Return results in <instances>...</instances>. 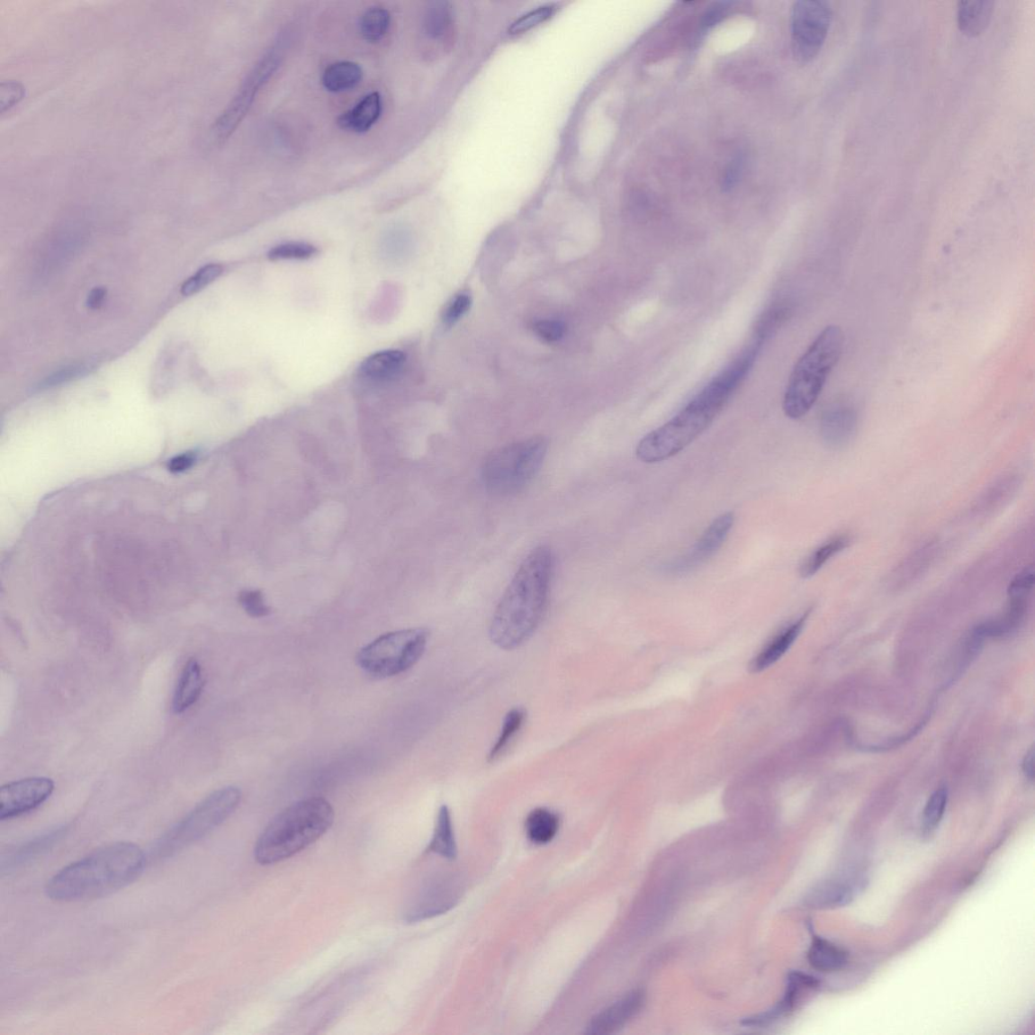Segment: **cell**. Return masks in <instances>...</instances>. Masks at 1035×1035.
<instances>
[{"mask_svg":"<svg viewBox=\"0 0 1035 1035\" xmlns=\"http://www.w3.org/2000/svg\"><path fill=\"white\" fill-rule=\"evenodd\" d=\"M760 344L755 343L745 351L669 422L645 435L636 447L640 462L649 464L662 463L679 454L707 430L751 372Z\"/></svg>","mask_w":1035,"mask_h":1035,"instance_id":"obj_1","label":"cell"},{"mask_svg":"<svg viewBox=\"0 0 1035 1035\" xmlns=\"http://www.w3.org/2000/svg\"><path fill=\"white\" fill-rule=\"evenodd\" d=\"M554 556L547 546L526 556L492 616L491 642L505 651L519 647L544 618L554 577Z\"/></svg>","mask_w":1035,"mask_h":1035,"instance_id":"obj_2","label":"cell"},{"mask_svg":"<svg viewBox=\"0 0 1035 1035\" xmlns=\"http://www.w3.org/2000/svg\"><path fill=\"white\" fill-rule=\"evenodd\" d=\"M145 853L130 842H116L72 862L47 883L54 901L77 902L103 898L124 889L142 875Z\"/></svg>","mask_w":1035,"mask_h":1035,"instance_id":"obj_3","label":"cell"},{"mask_svg":"<svg viewBox=\"0 0 1035 1035\" xmlns=\"http://www.w3.org/2000/svg\"><path fill=\"white\" fill-rule=\"evenodd\" d=\"M335 813L323 798L291 805L270 821L259 836L254 858L262 866L274 865L314 843L331 828Z\"/></svg>","mask_w":1035,"mask_h":1035,"instance_id":"obj_4","label":"cell"},{"mask_svg":"<svg viewBox=\"0 0 1035 1035\" xmlns=\"http://www.w3.org/2000/svg\"><path fill=\"white\" fill-rule=\"evenodd\" d=\"M844 334L836 325L827 326L812 342L788 380L783 400L784 413L792 420L806 416L823 392L828 376L842 357Z\"/></svg>","mask_w":1035,"mask_h":1035,"instance_id":"obj_5","label":"cell"},{"mask_svg":"<svg viewBox=\"0 0 1035 1035\" xmlns=\"http://www.w3.org/2000/svg\"><path fill=\"white\" fill-rule=\"evenodd\" d=\"M542 437L512 443L489 455L482 467L484 487L497 496L518 494L536 478L547 454Z\"/></svg>","mask_w":1035,"mask_h":1035,"instance_id":"obj_6","label":"cell"},{"mask_svg":"<svg viewBox=\"0 0 1035 1035\" xmlns=\"http://www.w3.org/2000/svg\"><path fill=\"white\" fill-rule=\"evenodd\" d=\"M241 798V791L236 787L213 792L161 837L155 846V856L167 859L201 841L233 814Z\"/></svg>","mask_w":1035,"mask_h":1035,"instance_id":"obj_7","label":"cell"},{"mask_svg":"<svg viewBox=\"0 0 1035 1035\" xmlns=\"http://www.w3.org/2000/svg\"><path fill=\"white\" fill-rule=\"evenodd\" d=\"M429 636V631L424 628L390 632L361 648L357 663L367 675L374 678L398 676L421 659Z\"/></svg>","mask_w":1035,"mask_h":1035,"instance_id":"obj_8","label":"cell"},{"mask_svg":"<svg viewBox=\"0 0 1035 1035\" xmlns=\"http://www.w3.org/2000/svg\"><path fill=\"white\" fill-rule=\"evenodd\" d=\"M832 21L831 4L824 0L795 3L791 15L792 48L795 59L811 62L823 49Z\"/></svg>","mask_w":1035,"mask_h":1035,"instance_id":"obj_9","label":"cell"},{"mask_svg":"<svg viewBox=\"0 0 1035 1035\" xmlns=\"http://www.w3.org/2000/svg\"><path fill=\"white\" fill-rule=\"evenodd\" d=\"M281 62L282 53L274 49L273 51H269L263 57L256 68L252 69L232 102L221 112L212 127V135L218 144L225 143L232 136L249 112L259 90L274 76Z\"/></svg>","mask_w":1035,"mask_h":1035,"instance_id":"obj_10","label":"cell"},{"mask_svg":"<svg viewBox=\"0 0 1035 1035\" xmlns=\"http://www.w3.org/2000/svg\"><path fill=\"white\" fill-rule=\"evenodd\" d=\"M735 516L733 512L722 514L715 519L698 539L694 545L681 554L665 563L662 570L665 573L679 576L691 572L707 562L719 552L725 544L729 533L734 528Z\"/></svg>","mask_w":1035,"mask_h":1035,"instance_id":"obj_11","label":"cell"},{"mask_svg":"<svg viewBox=\"0 0 1035 1035\" xmlns=\"http://www.w3.org/2000/svg\"><path fill=\"white\" fill-rule=\"evenodd\" d=\"M463 895L464 886L457 877L435 878L418 892L406 912V922L415 923L445 914L458 904Z\"/></svg>","mask_w":1035,"mask_h":1035,"instance_id":"obj_12","label":"cell"},{"mask_svg":"<svg viewBox=\"0 0 1035 1035\" xmlns=\"http://www.w3.org/2000/svg\"><path fill=\"white\" fill-rule=\"evenodd\" d=\"M55 784L44 777L27 778L0 788V819L26 814L44 804L54 792Z\"/></svg>","mask_w":1035,"mask_h":1035,"instance_id":"obj_13","label":"cell"},{"mask_svg":"<svg viewBox=\"0 0 1035 1035\" xmlns=\"http://www.w3.org/2000/svg\"><path fill=\"white\" fill-rule=\"evenodd\" d=\"M858 427L857 410L849 404H835L828 408L821 418V438L826 446L842 449L856 436Z\"/></svg>","mask_w":1035,"mask_h":1035,"instance_id":"obj_14","label":"cell"},{"mask_svg":"<svg viewBox=\"0 0 1035 1035\" xmlns=\"http://www.w3.org/2000/svg\"><path fill=\"white\" fill-rule=\"evenodd\" d=\"M644 1004V993L632 991L615 1004L602 1010L593 1017L588 1025L587 1034H610L619 1030L631 1018H634Z\"/></svg>","mask_w":1035,"mask_h":1035,"instance_id":"obj_15","label":"cell"},{"mask_svg":"<svg viewBox=\"0 0 1035 1035\" xmlns=\"http://www.w3.org/2000/svg\"><path fill=\"white\" fill-rule=\"evenodd\" d=\"M423 28L431 42L437 43L443 51L451 50L456 32L453 7L446 2L429 4L424 14Z\"/></svg>","mask_w":1035,"mask_h":1035,"instance_id":"obj_16","label":"cell"},{"mask_svg":"<svg viewBox=\"0 0 1035 1035\" xmlns=\"http://www.w3.org/2000/svg\"><path fill=\"white\" fill-rule=\"evenodd\" d=\"M819 982L814 976L800 972L791 973L788 977L787 990L783 999L780 1000L773 1009L769 1010V1012L746 1018V1020L742 1022V1024L746 1026H763L778 1021L779 1017H783L791 1012L802 991L816 988Z\"/></svg>","mask_w":1035,"mask_h":1035,"instance_id":"obj_17","label":"cell"},{"mask_svg":"<svg viewBox=\"0 0 1035 1035\" xmlns=\"http://www.w3.org/2000/svg\"><path fill=\"white\" fill-rule=\"evenodd\" d=\"M204 687L202 669L199 662L188 661L180 673L177 681L172 709L176 714H183L200 699Z\"/></svg>","mask_w":1035,"mask_h":1035,"instance_id":"obj_18","label":"cell"},{"mask_svg":"<svg viewBox=\"0 0 1035 1035\" xmlns=\"http://www.w3.org/2000/svg\"><path fill=\"white\" fill-rule=\"evenodd\" d=\"M382 96L379 93L367 94L355 108L341 114L338 125L341 129L363 134L371 130L382 114Z\"/></svg>","mask_w":1035,"mask_h":1035,"instance_id":"obj_19","label":"cell"},{"mask_svg":"<svg viewBox=\"0 0 1035 1035\" xmlns=\"http://www.w3.org/2000/svg\"><path fill=\"white\" fill-rule=\"evenodd\" d=\"M807 615L793 622L786 627L783 631L773 639L771 642L763 648L760 653L755 657L752 663V670L754 672H759L770 667L771 664L777 662L798 638L806 622Z\"/></svg>","mask_w":1035,"mask_h":1035,"instance_id":"obj_20","label":"cell"},{"mask_svg":"<svg viewBox=\"0 0 1035 1035\" xmlns=\"http://www.w3.org/2000/svg\"><path fill=\"white\" fill-rule=\"evenodd\" d=\"M938 550L935 544H928L915 550L892 573L890 586L907 587L914 583L930 568Z\"/></svg>","mask_w":1035,"mask_h":1035,"instance_id":"obj_21","label":"cell"},{"mask_svg":"<svg viewBox=\"0 0 1035 1035\" xmlns=\"http://www.w3.org/2000/svg\"><path fill=\"white\" fill-rule=\"evenodd\" d=\"M406 356L399 350H385L367 357L359 367L361 375L373 381H388L401 372Z\"/></svg>","mask_w":1035,"mask_h":1035,"instance_id":"obj_22","label":"cell"},{"mask_svg":"<svg viewBox=\"0 0 1035 1035\" xmlns=\"http://www.w3.org/2000/svg\"><path fill=\"white\" fill-rule=\"evenodd\" d=\"M994 3L991 0H962L958 4V23L968 36L980 35L991 21Z\"/></svg>","mask_w":1035,"mask_h":1035,"instance_id":"obj_23","label":"cell"},{"mask_svg":"<svg viewBox=\"0 0 1035 1035\" xmlns=\"http://www.w3.org/2000/svg\"><path fill=\"white\" fill-rule=\"evenodd\" d=\"M852 899L853 890L850 885L831 881L813 889L808 895L806 904L818 909L836 908L848 905Z\"/></svg>","mask_w":1035,"mask_h":1035,"instance_id":"obj_24","label":"cell"},{"mask_svg":"<svg viewBox=\"0 0 1035 1035\" xmlns=\"http://www.w3.org/2000/svg\"><path fill=\"white\" fill-rule=\"evenodd\" d=\"M363 79V69L357 63L342 61L326 68L323 74V86L328 92L339 94L355 88Z\"/></svg>","mask_w":1035,"mask_h":1035,"instance_id":"obj_25","label":"cell"},{"mask_svg":"<svg viewBox=\"0 0 1035 1035\" xmlns=\"http://www.w3.org/2000/svg\"><path fill=\"white\" fill-rule=\"evenodd\" d=\"M560 817L546 808L533 810L526 819L525 829L534 844L544 845L552 842L560 829Z\"/></svg>","mask_w":1035,"mask_h":1035,"instance_id":"obj_26","label":"cell"},{"mask_svg":"<svg viewBox=\"0 0 1035 1035\" xmlns=\"http://www.w3.org/2000/svg\"><path fill=\"white\" fill-rule=\"evenodd\" d=\"M808 960L815 970L831 973L842 970L848 963V957L845 951L835 944L816 938L808 951Z\"/></svg>","mask_w":1035,"mask_h":1035,"instance_id":"obj_27","label":"cell"},{"mask_svg":"<svg viewBox=\"0 0 1035 1035\" xmlns=\"http://www.w3.org/2000/svg\"><path fill=\"white\" fill-rule=\"evenodd\" d=\"M851 537L840 536L824 542L812 552L800 565L799 573L803 579H809L824 568L834 556L843 552L851 544Z\"/></svg>","mask_w":1035,"mask_h":1035,"instance_id":"obj_28","label":"cell"},{"mask_svg":"<svg viewBox=\"0 0 1035 1035\" xmlns=\"http://www.w3.org/2000/svg\"><path fill=\"white\" fill-rule=\"evenodd\" d=\"M428 851L436 853L447 860H454L457 856L454 828L447 806H442L439 810L436 827H435Z\"/></svg>","mask_w":1035,"mask_h":1035,"instance_id":"obj_29","label":"cell"},{"mask_svg":"<svg viewBox=\"0 0 1035 1035\" xmlns=\"http://www.w3.org/2000/svg\"><path fill=\"white\" fill-rule=\"evenodd\" d=\"M64 833L65 827L57 828L53 832L40 835L37 837V839L23 844L22 848L12 854L11 858L8 859L7 864L4 867L7 869H13L28 864V862L37 859L39 856H42L43 853L51 850L53 846L62 839Z\"/></svg>","mask_w":1035,"mask_h":1035,"instance_id":"obj_30","label":"cell"},{"mask_svg":"<svg viewBox=\"0 0 1035 1035\" xmlns=\"http://www.w3.org/2000/svg\"><path fill=\"white\" fill-rule=\"evenodd\" d=\"M391 26V14L382 7L369 8L361 16L359 28L363 37L368 42H380L387 35Z\"/></svg>","mask_w":1035,"mask_h":1035,"instance_id":"obj_31","label":"cell"},{"mask_svg":"<svg viewBox=\"0 0 1035 1035\" xmlns=\"http://www.w3.org/2000/svg\"><path fill=\"white\" fill-rule=\"evenodd\" d=\"M526 715H527L526 711L520 707L514 708L508 712L497 742L490 749L489 760L494 761L505 752L508 744L511 743L514 737L522 728L526 720Z\"/></svg>","mask_w":1035,"mask_h":1035,"instance_id":"obj_32","label":"cell"},{"mask_svg":"<svg viewBox=\"0 0 1035 1035\" xmlns=\"http://www.w3.org/2000/svg\"><path fill=\"white\" fill-rule=\"evenodd\" d=\"M949 794L946 788L936 790L928 800L923 812V827L932 832L940 824L948 805Z\"/></svg>","mask_w":1035,"mask_h":1035,"instance_id":"obj_33","label":"cell"},{"mask_svg":"<svg viewBox=\"0 0 1035 1035\" xmlns=\"http://www.w3.org/2000/svg\"><path fill=\"white\" fill-rule=\"evenodd\" d=\"M1034 588L1033 566H1026L1010 581L1007 595L1009 602L1028 603Z\"/></svg>","mask_w":1035,"mask_h":1035,"instance_id":"obj_34","label":"cell"},{"mask_svg":"<svg viewBox=\"0 0 1035 1035\" xmlns=\"http://www.w3.org/2000/svg\"><path fill=\"white\" fill-rule=\"evenodd\" d=\"M318 253L315 246L302 243L291 242L276 246L268 253V257L271 260H305L314 257Z\"/></svg>","mask_w":1035,"mask_h":1035,"instance_id":"obj_35","label":"cell"},{"mask_svg":"<svg viewBox=\"0 0 1035 1035\" xmlns=\"http://www.w3.org/2000/svg\"><path fill=\"white\" fill-rule=\"evenodd\" d=\"M221 273H223V267L219 265H208L203 266L199 271H197L194 276L188 278L187 281L182 286L183 295L188 297V295H193L196 292H199L204 289L205 286H208L212 282H215L216 279L221 274Z\"/></svg>","mask_w":1035,"mask_h":1035,"instance_id":"obj_36","label":"cell"},{"mask_svg":"<svg viewBox=\"0 0 1035 1035\" xmlns=\"http://www.w3.org/2000/svg\"><path fill=\"white\" fill-rule=\"evenodd\" d=\"M554 11L555 8L553 5L541 6L537 8V10L532 11L529 14L523 15L522 18L513 22L511 28L508 29V32H510V34L512 35L527 32L533 28L539 26L540 23H544L552 18Z\"/></svg>","mask_w":1035,"mask_h":1035,"instance_id":"obj_37","label":"cell"},{"mask_svg":"<svg viewBox=\"0 0 1035 1035\" xmlns=\"http://www.w3.org/2000/svg\"><path fill=\"white\" fill-rule=\"evenodd\" d=\"M239 603L250 617L263 618L267 617L270 614V608L260 590H248L242 591L239 596Z\"/></svg>","mask_w":1035,"mask_h":1035,"instance_id":"obj_38","label":"cell"},{"mask_svg":"<svg viewBox=\"0 0 1035 1035\" xmlns=\"http://www.w3.org/2000/svg\"><path fill=\"white\" fill-rule=\"evenodd\" d=\"M472 300L470 293L460 292L451 300L442 314V321L447 327L456 324L472 307Z\"/></svg>","mask_w":1035,"mask_h":1035,"instance_id":"obj_39","label":"cell"},{"mask_svg":"<svg viewBox=\"0 0 1035 1035\" xmlns=\"http://www.w3.org/2000/svg\"><path fill=\"white\" fill-rule=\"evenodd\" d=\"M24 96L23 86L16 81H4L0 86V112H10Z\"/></svg>","mask_w":1035,"mask_h":1035,"instance_id":"obj_40","label":"cell"},{"mask_svg":"<svg viewBox=\"0 0 1035 1035\" xmlns=\"http://www.w3.org/2000/svg\"><path fill=\"white\" fill-rule=\"evenodd\" d=\"M87 373L88 367L84 364L66 367L61 369V371L49 376L48 379H46L42 383L39 385V389L56 387V385H60L64 382H68L72 380L78 379V377L85 375Z\"/></svg>","mask_w":1035,"mask_h":1035,"instance_id":"obj_41","label":"cell"},{"mask_svg":"<svg viewBox=\"0 0 1035 1035\" xmlns=\"http://www.w3.org/2000/svg\"><path fill=\"white\" fill-rule=\"evenodd\" d=\"M534 330L540 338L547 342H556L562 338L565 328L560 321L545 320V321H540L534 325Z\"/></svg>","mask_w":1035,"mask_h":1035,"instance_id":"obj_42","label":"cell"},{"mask_svg":"<svg viewBox=\"0 0 1035 1035\" xmlns=\"http://www.w3.org/2000/svg\"><path fill=\"white\" fill-rule=\"evenodd\" d=\"M1012 482L1008 480L994 484V486L986 492V495L983 496L979 504L983 511H987V508H994V504H995V507L1000 504L1002 497L1007 498L1009 494H1004V492L1010 491V486H1012Z\"/></svg>","mask_w":1035,"mask_h":1035,"instance_id":"obj_43","label":"cell"},{"mask_svg":"<svg viewBox=\"0 0 1035 1035\" xmlns=\"http://www.w3.org/2000/svg\"><path fill=\"white\" fill-rule=\"evenodd\" d=\"M730 5V3L714 4L704 15L703 27L709 29L718 23L727 14Z\"/></svg>","mask_w":1035,"mask_h":1035,"instance_id":"obj_44","label":"cell"},{"mask_svg":"<svg viewBox=\"0 0 1035 1035\" xmlns=\"http://www.w3.org/2000/svg\"><path fill=\"white\" fill-rule=\"evenodd\" d=\"M742 170L743 159L742 158L731 162L726 169L724 178H723V187H724L725 190L734 188L739 182V178L742 177Z\"/></svg>","mask_w":1035,"mask_h":1035,"instance_id":"obj_45","label":"cell"},{"mask_svg":"<svg viewBox=\"0 0 1035 1035\" xmlns=\"http://www.w3.org/2000/svg\"><path fill=\"white\" fill-rule=\"evenodd\" d=\"M195 462L194 454H183L171 460L169 464V471L172 472H183L188 468H191Z\"/></svg>","mask_w":1035,"mask_h":1035,"instance_id":"obj_46","label":"cell"},{"mask_svg":"<svg viewBox=\"0 0 1035 1035\" xmlns=\"http://www.w3.org/2000/svg\"><path fill=\"white\" fill-rule=\"evenodd\" d=\"M105 295L106 291L104 289V287H95V289L88 293L86 300L87 308L90 310L100 309L105 299Z\"/></svg>","mask_w":1035,"mask_h":1035,"instance_id":"obj_47","label":"cell"},{"mask_svg":"<svg viewBox=\"0 0 1035 1035\" xmlns=\"http://www.w3.org/2000/svg\"><path fill=\"white\" fill-rule=\"evenodd\" d=\"M1023 771H1024V774L1026 777H1028L1031 780L1033 779V778H1034V751H1033V749H1031L1028 752V754H1026V757H1025L1024 761H1023Z\"/></svg>","mask_w":1035,"mask_h":1035,"instance_id":"obj_48","label":"cell"}]
</instances>
